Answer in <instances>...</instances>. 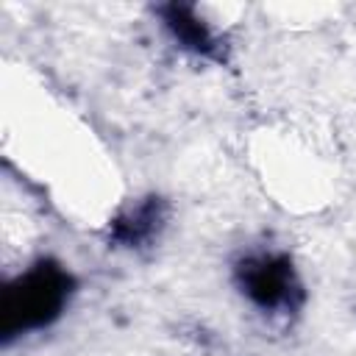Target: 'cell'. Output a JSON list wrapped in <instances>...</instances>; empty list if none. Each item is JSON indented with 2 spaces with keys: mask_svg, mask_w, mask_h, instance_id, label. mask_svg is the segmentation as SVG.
Here are the masks:
<instances>
[{
  "mask_svg": "<svg viewBox=\"0 0 356 356\" xmlns=\"http://www.w3.org/2000/svg\"><path fill=\"white\" fill-rule=\"evenodd\" d=\"M64 300V275L56 270H33L17 289L6 295V314L19 317L22 325L47 320Z\"/></svg>",
  "mask_w": 356,
  "mask_h": 356,
  "instance_id": "obj_1",
  "label": "cell"
},
{
  "mask_svg": "<svg viewBox=\"0 0 356 356\" xmlns=\"http://www.w3.org/2000/svg\"><path fill=\"white\" fill-rule=\"evenodd\" d=\"M242 286L259 306H278L289 295V273L275 259H256L248 261L242 273Z\"/></svg>",
  "mask_w": 356,
  "mask_h": 356,
  "instance_id": "obj_2",
  "label": "cell"
}]
</instances>
